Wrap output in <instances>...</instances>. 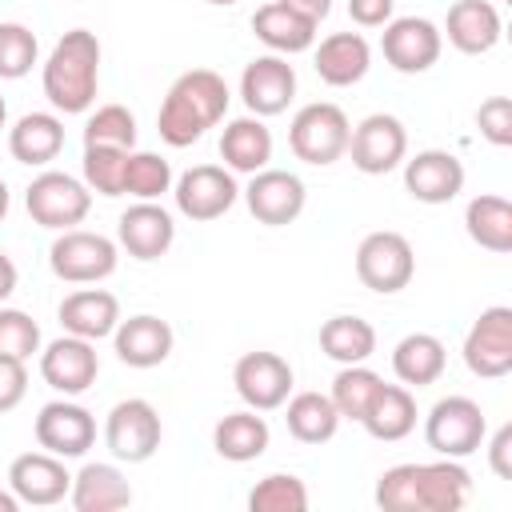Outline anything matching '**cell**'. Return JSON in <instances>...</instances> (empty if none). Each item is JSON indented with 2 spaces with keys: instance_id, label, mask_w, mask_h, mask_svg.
<instances>
[{
  "instance_id": "cell-27",
  "label": "cell",
  "mask_w": 512,
  "mask_h": 512,
  "mask_svg": "<svg viewBox=\"0 0 512 512\" xmlns=\"http://www.w3.org/2000/svg\"><path fill=\"white\" fill-rule=\"evenodd\" d=\"M252 32L260 44H268L276 56H292V52H308L316 44V24H308L304 16H296L292 8H284L280 0L260 4L252 12Z\"/></svg>"
},
{
  "instance_id": "cell-3",
  "label": "cell",
  "mask_w": 512,
  "mask_h": 512,
  "mask_svg": "<svg viewBox=\"0 0 512 512\" xmlns=\"http://www.w3.org/2000/svg\"><path fill=\"white\" fill-rule=\"evenodd\" d=\"M348 136H352V124H348L344 108L340 104H324V100L304 104L292 116V128H288V144H292L296 160L316 164V168L336 164L348 152Z\"/></svg>"
},
{
  "instance_id": "cell-48",
  "label": "cell",
  "mask_w": 512,
  "mask_h": 512,
  "mask_svg": "<svg viewBox=\"0 0 512 512\" xmlns=\"http://www.w3.org/2000/svg\"><path fill=\"white\" fill-rule=\"evenodd\" d=\"M284 8H292L296 16H304L308 24H316L320 28V20L332 12V0H280Z\"/></svg>"
},
{
  "instance_id": "cell-14",
  "label": "cell",
  "mask_w": 512,
  "mask_h": 512,
  "mask_svg": "<svg viewBox=\"0 0 512 512\" xmlns=\"http://www.w3.org/2000/svg\"><path fill=\"white\" fill-rule=\"evenodd\" d=\"M172 196H176V208H180L188 220H200V224H204V220L224 216V212L236 204L240 188H236V180H232L228 168H220V164H196V168H188V172L176 180Z\"/></svg>"
},
{
  "instance_id": "cell-42",
  "label": "cell",
  "mask_w": 512,
  "mask_h": 512,
  "mask_svg": "<svg viewBox=\"0 0 512 512\" xmlns=\"http://www.w3.org/2000/svg\"><path fill=\"white\" fill-rule=\"evenodd\" d=\"M40 352V324L20 308H0V356L28 360Z\"/></svg>"
},
{
  "instance_id": "cell-35",
  "label": "cell",
  "mask_w": 512,
  "mask_h": 512,
  "mask_svg": "<svg viewBox=\"0 0 512 512\" xmlns=\"http://www.w3.org/2000/svg\"><path fill=\"white\" fill-rule=\"evenodd\" d=\"M284 420H288V432L300 444H324L340 428V412L324 392H296L288 400V416Z\"/></svg>"
},
{
  "instance_id": "cell-34",
  "label": "cell",
  "mask_w": 512,
  "mask_h": 512,
  "mask_svg": "<svg viewBox=\"0 0 512 512\" xmlns=\"http://www.w3.org/2000/svg\"><path fill=\"white\" fill-rule=\"evenodd\" d=\"M320 352L336 364H364L376 352V328L360 316H332L320 324Z\"/></svg>"
},
{
  "instance_id": "cell-30",
  "label": "cell",
  "mask_w": 512,
  "mask_h": 512,
  "mask_svg": "<svg viewBox=\"0 0 512 512\" xmlns=\"http://www.w3.org/2000/svg\"><path fill=\"white\" fill-rule=\"evenodd\" d=\"M444 364H448V352L432 332H408L392 348V372L396 380H404V388L436 384L444 376Z\"/></svg>"
},
{
  "instance_id": "cell-33",
  "label": "cell",
  "mask_w": 512,
  "mask_h": 512,
  "mask_svg": "<svg viewBox=\"0 0 512 512\" xmlns=\"http://www.w3.org/2000/svg\"><path fill=\"white\" fill-rule=\"evenodd\" d=\"M464 228L480 248L500 256L512 252V204L504 196H492V192L472 196L464 208Z\"/></svg>"
},
{
  "instance_id": "cell-24",
  "label": "cell",
  "mask_w": 512,
  "mask_h": 512,
  "mask_svg": "<svg viewBox=\"0 0 512 512\" xmlns=\"http://www.w3.org/2000/svg\"><path fill=\"white\" fill-rule=\"evenodd\" d=\"M60 324L72 336L104 340L120 324V300L112 292H104V288H80V292L60 300Z\"/></svg>"
},
{
  "instance_id": "cell-46",
  "label": "cell",
  "mask_w": 512,
  "mask_h": 512,
  "mask_svg": "<svg viewBox=\"0 0 512 512\" xmlns=\"http://www.w3.org/2000/svg\"><path fill=\"white\" fill-rule=\"evenodd\" d=\"M392 4L396 0H348V16L360 28H384L392 20Z\"/></svg>"
},
{
  "instance_id": "cell-38",
  "label": "cell",
  "mask_w": 512,
  "mask_h": 512,
  "mask_svg": "<svg viewBox=\"0 0 512 512\" xmlns=\"http://www.w3.org/2000/svg\"><path fill=\"white\" fill-rule=\"evenodd\" d=\"M172 188V164L156 152H128L124 164V192L136 200H160Z\"/></svg>"
},
{
  "instance_id": "cell-8",
  "label": "cell",
  "mask_w": 512,
  "mask_h": 512,
  "mask_svg": "<svg viewBox=\"0 0 512 512\" xmlns=\"http://www.w3.org/2000/svg\"><path fill=\"white\" fill-rule=\"evenodd\" d=\"M160 436H164L160 412L148 400H140V396L120 400L108 412V420H104V444H108V452L116 460H128V464L152 460V452L160 448Z\"/></svg>"
},
{
  "instance_id": "cell-45",
  "label": "cell",
  "mask_w": 512,
  "mask_h": 512,
  "mask_svg": "<svg viewBox=\"0 0 512 512\" xmlns=\"http://www.w3.org/2000/svg\"><path fill=\"white\" fill-rule=\"evenodd\" d=\"M28 392V368L24 360L0 356V412H12Z\"/></svg>"
},
{
  "instance_id": "cell-6",
  "label": "cell",
  "mask_w": 512,
  "mask_h": 512,
  "mask_svg": "<svg viewBox=\"0 0 512 512\" xmlns=\"http://www.w3.org/2000/svg\"><path fill=\"white\" fill-rule=\"evenodd\" d=\"M24 204H28V216L40 228L64 232V228H76L88 216L92 192H88L84 180H76L68 172H40L24 192Z\"/></svg>"
},
{
  "instance_id": "cell-9",
  "label": "cell",
  "mask_w": 512,
  "mask_h": 512,
  "mask_svg": "<svg viewBox=\"0 0 512 512\" xmlns=\"http://www.w3.org/2000/svg\"><path fill=\"white\" fill-rule=\"evenodd\" d=\"M464 364L472 376L500 380L512 372V308L492 304L464 336Z\"/></svg>"
},
{
  "instance_id": "cell-17",
  "label": "cell",
  "mask_w": 512,
  "mask_h": 512,
  "mask_svg": "<svg viewBox=\"0 0 512 512\" xmlns=\"http://www.w3.org/2000/svg\"><path fill=\"white\" fill-rule=\"evenodd\" d=\"M8 488L20 496V504L48 508V504H60L68 496L72 476H68L64 460L52 452H24L8 464Z\"/></svg>"
},
{
  "instance_id": "cell-23",
  "label": "cell",
  "mask_w": 512,
  "mask_h": 512,
  "mask_svg": "<svg viewBox=\"0 0 512 512\" xmlns=\"http://www.w3.org/2000/svg\"><path fill=\"white\" fill-rule=\"evenodd\" d=\"M448 44L464 56H484L500 40V12L488 0H456L444 20Z\"/></svg>"
},
{
  "instance_id": "cell-41",
  "label": "cell",
  "mask_w": 512,
  "mask_h": 512,
  "mask_svg": "<svg viewBox=\"0 0 512 512\" xmlns=\"http://www.w3.org/2000/svg\"><path fill=\"white\" fill-rule=\"evenodd\" d=\"M36 52H40V44H36V32L32 28H24L16 20H4L0 24V80L28 76L32 64H36Z\"/></svg>"
},
{
  "instance_id": "cell-31",
  "label": "cell",
  "mask_w": 512,
  "mask_h": 512,
  "mask_svg": "<svg viewBox=\"0 0 512 512\" xmlns=\"http://www.w3.org/2000/svg\"><path fill=\"white\" fill-rule=\"evenodd\" d=\"M372 440H404L416 428V400L404 384H380L368 412L360 416Z\"/></svg>"
},
{
  "instance_id": "cell-37",
  "label": "cell",
  "mask_w": 512,
  "mask_h": 512,
  "mask_svg": "<svg viewBox=\"0 0 512 512\" xmlns=\"http://www.w3.org/2000/svg\"><path fill=\"white\" fill-rule=\"evenodd\" d=\"M124 164H128V148L84 144V184H88V192L124 196Z\"/></svg>"
},
{
  "instance_id": "cell-25",
  "label": "cell",
  "mask_w": 512,
  "mask_h": 512,
  "mask_svg": "<svg viewBox=\"0 0 512 512\" xmlns=\"http://www.w3.org/2000/svg\"><path fill=\"white\" fill-rule=\"evenodd\" d=\"M368 64H372V48L360 32H332L316 48V76L332 88H348L364 80Z\"/></svg>"
},
{
  "instance_id": "cell-28",
  "label": "cell",
  "mask_w": 512,
  "mask_h": 512,
  "mask_svg": "<svg viewBox=\"0 0 512 512\" xmlns=\"http://www.w3.org/2000/svg\"><path fill=\"white\" fill-rule=\"evenodd\" d=\"M60 148H64V124H60L56 112H28V116H20V120L12 124V132H8V152H12V160H20V164H28V168L56 160Z\"/></svg>"
},
{
  "instance_id": "cell-2",
  "label": "cell",
  "mask_w": 512,
  "mask_h": 512,
  "mask_svg": "<svg viewBox=\"0 0 512 512\" xmlns=\"http://www.w3.org/2000/svg\"><path fill=\"white\" fill-rule=\"evenodd\" d=\"M100 84V40L88 28H72L56 40L52 56L44 60V96L56 112L76 116L88 112Z\"/></svg>"
},
{
  "instance_id": "cell-13",
  "label": "cell",
  "mask_w": 512,
  "mask_h": 512,
  "mask_svg": "<svg viewBox=\"0 0 512 512\" xmlns=\"http://www.w3.org/2000/svg\"><path fill=\"white\" fill-rule=\"evenodd\" d=\"M304 200H308L304 180L296 172H284V168H260V172H252V180L244 188L248 212L268 228L292 224L304 212Z\"/></svg>"
},
{
  "instance_id": "cell-12",
  "label": "cell",
  "mask_w": 512,
  "mask_h": 512,
  "mask_svg": "<svg viewBox=\"0 0 512 512\" xmlns=\"http://www.w3.org/2000/svg\"><path fill=\"white\" fill-rule=\"evenodd\" d=\"M232 384H236V396L248 408L272 412L292 392V364L276 352H244L232 368Z\"/></svg>"
},
{
  "instance_id": "cell-11",
  "label": "cell",
  "mask_w": 512,
  "mask_h": 512,
  "mask_svg": "<svg viewBox=\"0 0 512 512\" xmlns=\"http://www.w3.org/2000/svg\"><path fill=\"white\" fill-rule=\"evenodd\" d=\"M348 152H352V164H356L364 176H384V172H392V168L404 160V152H408V132H404V124H400L396 116L372 112V116H364V120L352 128Z\"/></svg>"
},
{
  "instance_id": "cell-43",
  "label": "cell",
  "mask_w": 512,
  "mask_h": 512,
  "mask_svg": "<svg viewBox=\"0 0 512 512\" xmlns=\"http://www.w3.org/2000/svg\"><path fill=\"white\" fill-rule=\"evenodd\" d=\"M376 504L384 512H420L416 504V464H396L376 480Z\"/></svg>"
},
{
  "instance_id": "cell-19",
  "label": "cell",
  "mask_w": 512,
  "mask_h": 512,
  "mask_svg": "<svg viewBox=\"0 0 512 512\" xmlns=\"http://www.w3.org/2000/svg\"><path fill=\"white\" fill-rule=\"evenodd\" d=\"M404 188L420 204H448L464 188V164L444 148H424L404 164Z\"/></svg>"
},
{
  "instance_id": "cell-20",
  "label": "cell",
  "mask_w": 512,
  "mask_h": 512,
  "mask_svg": "<svg viewBox=\"0 0 512 512\" xmlns=\"http://www.w3.org/2000/svg\"><path fill=\"white\" fill-rule=\"evenodd\" d=\"M112 340H116V356L128 368H156V364H164L172 356V344H176L172 324L160 320V316H148V312L120 320Z\"/></svg>"
},
{
  "instance_id": "cell-50",
  "label": "cell",
  "mask_w": 512,
  "mask_h": 512,
  "mask_svg": "<svg viewBox=\"0 0 512 512\" xmlns=\"http://www.w3.org/2000/svg\"><path fill=\"white\" fill-rule=\"evenodd\" d=\"M20 508V496L16 492H0V512H16Z\"/></svg>"
},
{
  "instance_id": "cell-16",
  "label": "cell",
  "mask_w": 512,
  "mask_h": 512,
  "mask_svg": "<svg viewBox=\"0 0 512 512\" xmlns=\"http://www.w3.org/2000/svg\"><path fill=\"white\" fill-rule=\"evenodd\" d=\"M96 372H100V356L92 348V340L84 336H60L52 340L44 352H40V376L48 388L64 392V396H80L96 384Z\"/></svg>"
},
{
  "instance_id": "cell-1",
  "label": "cell",
  "mask_w": 512,
  "mask_h": 512,
  "mask_svg": "<svg viewBox=\"0 0 512 512\" xmlns=\"http://www.w3.org/2000/svg\"><path fill=\"white\" fill-rule=\"evenodd\" d=\"M228 112V84L212 68L180 72L156 112V132L168 148L196 144L212 124H220Z\"/></svg>"
},
{
  "instance_id": "cell-40",
  "label": "cell",
  "mask_w": 512,
  "mask_h": 512,
  "mask_svg": "<svg viewBox=\"0 0 512 512\" xmlns=\"http://www.w3.org/2000/svg\"><path fill=\"white\" fill-rule=\"evenodd\" d=\"M84 144H112V148H136V116L124 104H104L84 124Z\"/></svg>"
},
{
  "instance_id": "cell-44",
  "label": "cell",
  "mask_w": 512,
  "mask_h": 512,
  "mask_svg": "<svg viewBox=\"0 0 512 512\" xmlns=\"http://www.w3.org/2000/svg\"><path fill=\"white\" fill-rule=\"evenodd\" d=\"M476 128L488 144L496 148H508L512 144V100L508 96H488L480 108H476Z\"/></svg>"
},
{
  "instance_id": "cell-32",
  "label": "cell",
  "mask_w": 512,
  "mask_h": 512,
  "mask_svg": "<svg viewBox=\"0 0 512 512\" xmlns=\"http://www.w3.org/2000/svg\"><path fill=\"white\" fill-rule=\"evenodd\" d=\"M212 448L232 460V464H248L256 456H264L268 448V420L256 416V408L244 412H228L216 428H212Z\"/></svg>"
},
{
  "instance_id": "cell-53",
  "label": "cell",
  "mask_w": 512,
  "mask_h": 512,
  "mask_svg": "<svg viewBox=\"0 0 512 512\" xmlns=\"http://www.w3.org/2000/svg\"><path fill=\"white\" fill-rule=\"evenodd\" d=\"M208 4H220V8H228V4H236V0H208Z\"/></svg>"
},
{
  "instance_id": "cell-15",
  "label": "cell",
  "mask_w": 512,
  "mask_h": 512,
  "mask_svg": "<svg viewBox=\"0 0 512 512\" xmlns=\"http://www.w3.org/2000/svg\"><path fill=\"white\" fill-rule=\"evenodd\" d=\"M36 444L60 460H72V456H84L92 444H96V420L84 404H72V400H52L40 408L36 416Z\"/></svg>"
},
{
  "instance_id": "cell-51",
  "label": "cell",
  "mask_w": 512,
  "mask_h": 512,
  "mask_svg": "<svg viewBox=\"0 0 512 512\" xmlns=\"http://www.w3.org/2000/svg\"><path fill=\"white\" fill-rule=\"evenodd\" d=\"M8 204H12V196H8V184L0 180V220L8 216Z\"/></svg>"
},
{
  "instance_id": "cell-4",
  "label": "cell",
  "mask_w": 512,
  "mask_h": 512,
  "mask_svg": "<svg viewBox=\"0 0 512 512\" xmlns=\"http://www.w3.org/2000/svg\"><path fill=\"white\" fill-rule=\"evenodd\" d=\"M484 432H488V420H484V408L468 396H444L432 404L428 420H424V440L436 456H452V460H464L472 456L480 444H484Z\"/></svg>"
},
{
  "instance_id": "cell-22",
  "label": "cell",
  "mask_w": 512,
  "mask_h": 512,
  "mask_svg": "<svg viewBox=\"0 0 512 512\" xmlns=\"http://www.w3.org/2000/svg\"><path fill=\"white\" fill-rule=\"evenodd\" d=\"M472 476L460 460L440 456L432 464H416V504L420 512H460L468 504Z\"/></svg>"
},
{
  "instance_id": "cell-18",
  "label": "cell",
  "mask_w": 512,
  "mask_h": 512,
  "mask_svg": "<svg viewBox=\"0 0 512 512\" xmlns=\"http://www.w3.org/2000/svg\"><path fill=\"white\" fill-rule=\"evenodd\" d=\"M240 96L252 116H280L296 96V72L284 56H256L240 76Z\"/></svg>"
},
{
  "instance_id": "cell-5",
  "label": "cell",
  "mask_w": 512,
  "mask_h": 512,
  "mask_svg": "<svg viewBox=\"0 0 512 512\" xmlns=\"http://www.w3.org/2000/svg\"><path fill=\"white\" fill-rule=\"evenodd\" d=\"M356 276L364 288L380 292V296H392L400 288L412 284L416 276V256H412V244L408 236L400 232H368L356 248Z\"/></svg>"
},
{
  "instance_id": "cell-29",
  "label": "cell",
  "mask_w": 512,
  "mask_h": 512,
  "mask_svg": "<svg viewBox=\"0 0 512 512\" xmlns=\"http://www.w3.org/2000/svg\"><path fill=\"white\" fill-rule=\"evenodd\" d=\"M220 156L232 172H260L272 160V132L264 128L260 116H236L228 120L224 136H220Z\"/></svg>"
},
{
  "instance_id": "cell-21",
  "label": "cell",
  "mask_w": 512,
  "mask_h": 512,
  "mask_svg": "<svg viewBox=\"0 0 512 512\" xmlns=\"http://www.w3.org/2000/svg\"><path fill=\"white\" fill-rule=\"evenodd\" d=\"M116 236L128 248V256H136V260H160L172 248V240H176V224H172V216L160 204L140 200V204H132L120 216Z\"/></svg>"
},
{
  "instance_id": "cell-36",
  "label": "cell",
  "mask_w": 512,
  "mask_h": 512,
  "mask_svg": "<svg viewBox=\"0 0 512 512\" xmlns=\"http://www.w3.org/2000/svg\"><path fill=\"white\" fill-rule=\"evenodd\" d=\"M380 384H384V380H380L372 368H364V364H344V368L336 372V380H332L328 400L336 404L340 420H360V416L368 412L372 396L380 392Z\"/></svg>"
},
{
  "instance_id": "cell-26",
  "label": "cell",
  "mask_w": 512,
  "mask_h": 512,
  "mask_svg": "<svg viewBox=\"0 0 512 512\" xmlns=\"http://www.w3.org/2000/svg\"><path fill=\"white\" fill-rule=\"evenodd\" d=\"M68 500L76 512H116L132 504V488L116 464H84L72 476Z\"/></svg>"
},
{
  "instance_id": "cell-52",
  "label": "cell",
  "mask_w": 512,
  "mask_h": 512,
  "mask_svg": "<svg viewBox=\"0 0 512 512\" xmlns=\"http://www.w3.org/2000/svg\"><path fill=\"white\" fill-rule=\"evenodd\" d=\"M4 120H8V104H4V96H0V128H4Z\"/></svg>"
},
{
  "instance_id": "cell-7",
  "label": "cell",
  "mask_w": 512,
  "mask_h": 512,
  "mask_svg": "<svg viewBox=\"0 0 512 512\" xmlns=\"http://www.w3.org/2000/svg\"><path fill=\"white\" fill-rule=\"evenodd\" d=\"M48 264L68 284H96L116 272V244L100 232L64 228L48 248Z\"/></svg>"
},
{
  "instance_id": "cell-47",
  "label": "cell",
  "mask_w": 512,
  "mask_h": 512,
  "mask_svg": "<svg viewBox=\"0 0 512 512\" xmlns=\"http://www.w3.org/2000/svg\"><path fill=\"white\" fill-rule=\"evenodd\" d=\"M488 464L500 480H512V424H500L488 444Z\"/></svg>"
},
{
  "instance_id": "cell-39",
  "label": "cell",
  "mask_w": 512,
  "mask_h": 512,
  "mask_svg": "<svg viewBox=\"0 0 512 512\" xmlns=\"http://www.w3.org/2000/svg\"><path fill=\"white\" fill-rule=\"evenodd\" d=\"M252 512H304L308 508V488L292 472H272L248 492Z\"/></svg>"
},
{
  "instance_id": "cell-10",
  "label": "cell",
  "mask_w": 512,
  "mask_h": 512,
  "mask_svg": "<svg viewBox=\"0 0 512 512\" xmlns=\"http://www.w3.org/2000/svg\"><path fill=\"white\" fill-rule=\"evenodd\" d=\"M440 48H444V32L424 20V16H400V20H388L384 24V36H380V52L384 60L404 72V76H416V72H428L436 60H440Z\"/></svg>"
},
{
  "instance_id": "cell-49",
  "label": "cell",
  "mask_w": 512,
  "mask_h": 512,
  "mask_svg": "<svg viewBox=\"0 0 512 512\" xmlns=\"http://www.w3.org/2000/svg\"><path fill=\"white\" fill-rule=\"evenodd\" d=\"M16 280H20V272H16V264H12V256H4L0 252V304L16 292Z\"/></svg>"
}]
</instances>
